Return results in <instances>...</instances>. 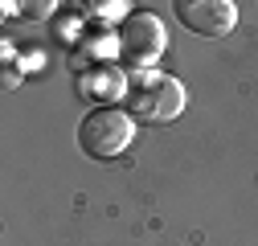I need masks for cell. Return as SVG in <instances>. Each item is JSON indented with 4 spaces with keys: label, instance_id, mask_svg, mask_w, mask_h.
<instances>
[{
    "label": "cell",
    "instance_id": "1",
    "mask_svg": "<svg viewBox=\"0 0 258 246\" xmlns=\"http://www.w3.org/2000/svg\"><path fill=\"white\" fill-rule=\"evenodd\" d=\"M123 111L132 119H148V123H168L184 111V86L172 74L160 70H136L127 74V95H123Z\"/></svg>",
    "mask_w": 258,
    "mask_h": 246
},
{
    "label": "cell",
    "instance_id": "2",
    "mask_svg": "<svg viewBox=\"0 0 258 246\" xmlns=\"http://www.w3.org/2000/svg\"><path fill=\"white\" fill-rule=\"evenodd\" d=\"M136 140V119L123 107H94L78 123V148L94 160H111L119 152H127Z\"/></svg>",
    "mask_w": 258,
    "mask_h": 246
},
{
    "label": "cell",
    "instance_id": "3",
    "mask_svg": "<svg viewBox=\"0 0 258 246\" xmlns=\"http://www.w3.org/2000/svg\"><path fill=\"white\" fill-rule=\"evenodd\" d=\"M164 45H168V33L152 13H132L119 29V57L127 66H152L164 53Z\"/></svg>",
    "mask_w": 258,
    "mask_h": 246
},
{
    "label": "cell",
    "instance_id": "4",
    "mask_svg": "<svg viewBox=\"0 0 258 246\" xmlns=\"http://www.w3.org/2000/svg\"><path fill=\"white\" fill-rule=\"evenodd\" d=\"M176 21L188 33L201 37H225L238 25V5L234 0H176Z\"/></svg>",
    "mask_w": 258,
    "mask_h": 246
},
{
    "label": "cell",
    "instance_id": "5",
    "mask_svg": "<svg viewBox=\"0 0 258 246\" xmlns=\"http://www.w3.org/2000/svg\"><path fill=\"white\" fill-rule=\"evenodd\" d=\"M115 53H119V33L103 25V29H94V33H82V41L70 49V70L82 78L86 66H94V61H103V66H107Z\"/></svg>",
    "mask_w": 258,
    "mask_h": 246
},
{
    "label": "cell",
    "instance_id": "6",
    "mask_svg": "<svg viewBox=\"0 0 258 246\" xmlns=\"http://www.w3.org/2000/svg\"><path fill=\"white\" fill-rule=\"evenodd\" d=\"M78 90L99 107H115V99L123 103V95H127V74H119L115 66H99V70H90V78L86 74L78 78Z\"/></svg>",
    "mask_w": 258,
    "mask_h": 246
},
{
    "label": "cell",
    "instance_id": "7",
    "mask_svg": "<svg viewBox=\"0 0 258 246\" xmlns=\"http://www.w3.org/2000/svg\"><path fill=\"white\" fill-rule=\"evenodd\" d=\"M82 13V21H94V25H107V21H127V0H99V5H74Z\"/></svg>",
    "mask_w": 258,
    "mask_h": 246
},
{
    "label": "cell",
    "instance_id": "8",
    "mask_svg": "<svg viewBox=\"0 0 258 246\" xmlns=\"http://www.w3.org/2000/svg\"><path fill=\"white\" fill-rule=\"evenodd\" d=\"M49 29H53V37H61L66 45H78V41H82V33H78V29H82V13H78L74 5H66V9L53 17Z\"/></svg>",
    "mask_w": 258,
    "mask_h": 246
}]
</instances>
